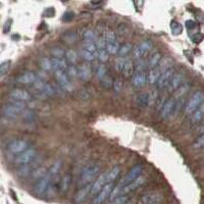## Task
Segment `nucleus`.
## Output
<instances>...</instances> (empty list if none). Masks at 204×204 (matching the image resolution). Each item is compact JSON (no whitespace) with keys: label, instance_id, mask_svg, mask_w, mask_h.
Listing matches in <instances>:
<instances>
[{"label":"nucleus","instance_id":"nucleus-1","mask_svg":"<svg viewBox=\"0 0 204 204\" xmlns=\"http://www.w3.org/2000/svg\"><path fill=\"white\" fill-rule=\"evenodd\" d=\"M99 172H100L99 165H97V164L88 165L87 168L83 170V173H82L79 185L80 186H83V187L86 186V185H89L96 177H97Z\"/></svg>","mask_w":204,"mask_h":204},{"label":"nucleus","instance_id":"nucleus-2","mask_svg":"<svg viewBox=\"0 0 204 204\" xmlns=\"http://www.w3.org/2000/svg\"><path fill=\"white\" fill-rule=\"evenodd\" d=\"M203 101H204V93L202 91H197L196 93H194V95L192 96L186 104L185 113L192 114L203 104Z\"/></svg>","mask_w":204,"mask_h":204},{"label":"nucleus","instance_id":"nucleus-3","mask_svg":"<svg viewBox=\"0 0 204 204\" xmlns=\"http://www.w3.org/2000/svg\"><path fill=\"white\" fill-rule=\"evenodd\" d=\"M106 41V49L109 54H117L120 51L121 45L116 39V33L113 31H107L104 35Z\"/></svg>","mask_w":204,"mask_h":204},{"label":"nucleus","instance_id":"nucleus-4","mask_svg":"<svg viewBox=\"0 0 204 204\" xmlns=\"http://www.w3.org/2000/svg\"><path fill=\"white\" fill-rule=\"evenodd\" d=\"M26 108V105L21 102H13L6 104L3 107V114L8 117H16L18 114H21Z\"/></svg>","mask_w":204,"mask_h":204},{"label":"nucleus","instance_id":"nucleus-5","mask_svg":"<svg viewBox=\"0 0 204 204\" xmlns=\"http://www.w3.org/2000/svg\"><path fill=\"white\" fill-rule=\"evenodd\" d=\"M142 170H143L142 165H140V164L135 165L134 168H132L131 169L129 170V173L126 175V177L120 182L118 186H120L121 188H122V187L129 185L130 183H132V182H134L136 179H138L139 177H141V173H142Z\"/></svg>","mask_w":204,"mask_h":204},{"label":"nucleus","instance_id":"nucleus-6","mask_svg":"<svg viewBox=\"0 0 204 204\" xmlns=\"http://www.w3.org/2000/svg\"><path fill=\"white\" fill-rule=\"evenodd\" d=\"M152 47H153V43L150 40H144L135 46V48L133 49V55H134L135 58L140 59L147 52H149L152 49Z\"/></svg>","mask_w":204,"mask_h":204},{"label":"nucleus","instance_id":"nucleus-7","mask_svg":"<svg viewBox=\"0 0 204 204\" xmlns=\"http://www.w3.org/2000/svg\"><path fill=\"white\" fill-rule=\"evenodd\" d=\"M51 179H52V177H51L49 173H47V175L44 178L40 179L39 181H37V183H36L35 187H34L35 194H37L38 196L45 194V193L47 192V189H48V186H49V184H50Z\"/></svg>","mask_w":204,"mask_h":204},{"label":"nucleus","instance_id":"nucleus-8","mask_svg":"<svg viewBox=\"0 0 204 204\" xmlns=\"http://www.w3.org/2000/svg\"><path fill=\"white\" fill-rule=\"evenodd\" d=\"M113 187H114L113 183L106 184L104 188L95 196V198L93 199V204H102L107 198H109L111 192L113 190Z\"/></svg>","mask_w":204,"mask_h":204},{"label":"nucleus","instance_id":"nucleus-9","mask_svg":"<svg viewBox=\"0 0 204 204\" xmlns=\"http://www.w3.org/2000/svg\"><path fill=\"white\" fill-rule=\"evenodd\" d=\"M175 74L176 73H175V70H173V69H169L168 70H165V72H163L156 84L157 89H163V88L168 87V85L170 84V82H172L173 77L175 76Z\"/></svg>","mask_w":204,"mask_h":204},{"label":"nucleus","instance_id":"nucleus-10","mask_svg":"<svg viewBox=\"0 0 204 204\" xmlns=\"http://www.w3.org/2000/svg\"><path fill=\"white\" fill-rule=\"evenodd\" d=\"M176 104H177V100L173 97L166 100V101L163 103V106L161 107V109H160V117L161 118L168 117L170 114L175 111Z\"/></svg>","mask_w":204,"mask_h":204},{"label":"nucleus","instance_id":"nucleus-11","mask_svg":"<svg viewBox=\"0 0 204 204\" xmlns=\"http://www.w3.org/2000/svg\"><path fill=\"white\" fill-rule=\"evenodd\" d=\"M36 156V150L35 149H28L23 153L18 154L16 158V163L21 165H26L31 162L34 157Z\"/></svg>","mask_w":204,"mask_h":204},{"label":"nucleus","instance_id":"nucleus-12","mask_svg":"<svg viewBox=\"0 0 204 204\" xmlns=\"http://www.w3.org/2000/svg\"><path fill=\"white\" fill-rule=\"evenodd\" d=\"M8 149L14 154H21L28 150V143L24 140H12L8 144Z\"/></svg>","mask_w":204,"mask_h":204},{"label":"nucleus","instance_id":"nucleus-13","mask_svg":"<svg viewBox=\"0 0 204 204\" xmlns=\"http://www.w3.org/2000/svg\"><path fill=\"white\" fill-rule=\"evenodd\" d=\"M9 96L12 99L16 100V102H21V103L29 101L31 99V94L28 91L24 90V89H13L9 93Z\"/></svg>","mask_w":204,"mask_h":204},{"label":"nucleus","instance_id":"nucleus-14","mask_svg":"<svg viewBox=\"0 0 204 204\" xmlns=\"http://www.w3.org/2000/svg\"><path fill=\"white\" fill-rule=\"evenodd\" d=\"M144 183H145V177H143V176L139 177L138 179H136L134 182L130 183L129 185H127V186L122 187L121 191V195H128L129 193L137 190V189L140 188Z\"/></svg>","mask_w":204,"mask_h":204},{"label":"nucleus","instance_id":"nucleus-15","mask_svg":"<svg viewBox=\"0 0 204 204\" xmlns=\"http://www.w3.org/2000/svg\"><path fill=\"white\" fill-rule=\"evenodd\" d=\"M106 173L100 175L97 179L95 180V182L92 185V189H91V195L92 196H96L98 193L102 190L104 186L106 185Z\"/></svg>","mask_w":204,"mask_h":204},{"label":"nucleus","instance_id":"nucleus-16","mask_svg":"<svg viewBox=\"0 0 204 204\" xmlns=\"http://www.w3.org/2000/svg\"><path fill=\"white\" fill-rule=\"evenodd\" d=\"M147 74L145 70H135L132 77V83L135 87H143L147 83Z\"/></svg>","mask_w":204,"mask_h":204},{"label":"nucleus","instance_id":"nucleus-17","mask_svg":"<svg viewBox=\"0 0 204 204\" xmlns=\"http://www.w3.org/2000/svg\"><path fill=\"white\" fill-rule=\"evenodd\" d=\"M54 76L56 78V80L58 81L59 85L64 89V90H70V83L69 81V77L66 75L65 72H62V70H55L54 72Z\"/></svg>","mask_w":204,"mask_h":204},{"label":"nucleus","instance_id":"nucleus-18","mask_svg":"<svg viewBox=\"0 0 204 204\" xmlns=\"http://www.w3.org/2000/svg\"><path fill=\"white\" fill-rule=\"evenodd\" d=\"M121 74L126 78H130L133 77L135 74V65L133 64V61L129 58H125V62H124V66H122V69Z\"/></svg>","mask_w":204,"mask_h":204},{"label":"nucleus","instance_id":"nucleus-19","mask_svg":"<svg viewBox=\"0 0 204 204\" xmlns=\"http://www.w3.org/2000/svg\"><path fill=\"white\" fill-rule=\"evenodd\" d=\"M60 182L61 180L58 179V177H53L50 181V184L48 186L46 194L48 195V197H53L55 195V193L57 192V190L60 191Z\"/></svg>","mask_w":204,"mask_h":204},{"label":"nucleus","instance_id":"nucleus-20","mask_svg":"<svg viewBox=\"0 0 204 204\" xmlns=\"http://www.w3.org/2000/svg\"><path fill=\"white\" fill-rule=\"evenodd\" d=\"M161 74H162V72H161V69L159 66H156V68L149 69V72H148V74H147L148 83L151 84V85H156L159 78H160V76H161Z\"/></svg>","mask_w":204,"mask_h":204},{"label":"nucleus","instance_id":"nucleus-21","mask_svg":"<svg viewBox=\"0 0 204 204\" xmlns=\"http://www.w3.org/2000/svg\"><path fill=\"white\" fill-rule=\"evenodd\" d=\"M91 189H92L91 184L82 187L80 190L77 192V194L75 196V202L76 203H81L82 201H84V200L86 199L87 196L89 194H91Z\"/></svg>","mask_w":204,"mask_h":204},{"label":"nucleus","instance_id":"nucleus-22","mask_svg":"<svg viewBox=\"0 0 204 204\" xmlns=\"http://www.w3.org/2000/svg\"><path fill=\"white\" fill-rule=\"evenodd\" d=\"M183 81H184V76L182 75V74H179V73H176L175 76L173 77L172 79V82H170V84L168 85V89L169 91H176L177 89H179L182 85H183Z\"/></svg>","mask_w":204,"mask_h":204},{"label":"nucleus","instance_id":"nucleus-23","mask_svg":"<svg viewBox=\"0 0 204 204\" xmlns=\"http://www.w3.org/2000/svg\"><path fill=\"white\" fill-rule=\"evenodd\" d=\"M37 81V77L34 73L32 72H27L21 75L17 78V82L21 84L29 85V84H35V82Z\"/></svg>","mask_w":204,"mask_h":204},{"label":"nucleus","instance_id":"nucleus-24","mask_svg":"<svg viewBox=\"0 0 204 204\" xmlns=\"http://www.w3.org/2000/svg\"><path fill=\"white\" fill-rule=\"evenodd\" d=\"M52 60V65H53V70H62V72H65L68 69L69 65L66 64L65 58H56V57H52L51 58Z\"/></svg>","mask_w":204,"mask_h":204},{"label":"nucleus","instance_id":"nucleus-25","mask_svg":"<svg viewBox=\"0 0 204 204\" xmlns=\"http://www.w3.org/2000/svg\"><path fill=\"white\" fill-rule=\"evenodd\" d=\"M161 53L160 52H154L153 54L151 55V56L149 57V59H148V61H147V66L149 68V69H154V68H156L157 65H159V64H160V61H161Z\"/></svg>","mask_w":204,"mask_h":204},{"label":"nucleus","instance_id":"nucleus-26","mask_svg":"<svg viewBox=\"0 0 204 204\" xmlns=\"http://www.w3.org/2000/svg\"><path fill=\"white\" fill-rule=\"evenodd\" d=\"M92 76V70L91 68L88 64H83L79 68V77L80 79L84 81L90 80V78Z\"/></svg>","mask_w":204,"mask_h":204},{"label":"nucleus","instance_id":"nucleus-27","mask_svg":"<svg viewBox=\"0 0 204 204\" xmlns=\"http://www.w3.org/2000/svg\"><path fill=\"white\" fill-rule=\"evenodd\" d=\"M121 173V168L120 166H114V168H111L109 172L106 173V183L107 184H110V183H113L114 181L116 180V178L118 177Z\"/></svg>","mask_w":204,"mask_h":204},{"label":"nucleus","instance_id":"nucleus-28","mask_svg":"<svg viewBox=\"0 0 204 204\" xmlns=\"http://www.w3.org/2000/svg\"><path fill=\"white\" fill-rule=\"evenodd\" d=\"M204 116V103L199 107V108L194 111L192 114H191V122L192 124H198L203 118Z\"/></svg>","mask_w":204,"mask_h":204},{"label":"nucleus","instance_id":"nucleus-29","mask_svg":"<svg viewBox=\"0 0 204 204\" xmlns=\"http://www.w3.org/2000/svg\"><path fill=\"white\" fill-rule=\"evenodd\" d=\"M136 104L139 107H146L149 103V95L147 93H140L139 95L136 96Z\"/></svg>","mask_w":204,"mask_h":204},{"label":"nucleus","instance_id":"nucleus-30","mask_svg":"<svg viewBox=\"0 0 204 204\" xmlns=\"http://www.w3.org/2000/svg\"><path fill=\"white\" fill-rule=\"evenodd\" d=\"M155 202L159 203L158 196L155 194H147L145 196H143L137 204H151V203H155Z\"/></svg>","mask_w":204,"mask_h":204},{"label":"nucleus","instance_id":"nucleus-31","mask_svg":"<svg viewBox=\"0 0 204 204\" xmlns=\"http://www.w3.org/2000/svg\"><path fill=\"white\" fill-rule=\"evenodd\" d=\"M40 66H41V69L43 70H45V72H50V70H52L53 65H52V60H51V58L43 57L40 60Z\"/></svg>","mask_w":204,"mask_h":204},{"label":"nucleus","instance_id":"nucleus-32","mask_svg":"<svg viewBox=\"0 0 204 204\" xmlns=\"http://www.w3.org/2000/svg\"><path fill=\"white\" fill-rule=\"evenodd\" d=\"M65 59L68 60L69 64H75L78 61V54L74 49H68L65 51Z\"/></svg>","mask_w":204,"mask_h":204},{"label":"nucleus","instance_id":"nucleus-33","mask_svg":"<svg viewBox=\"0 0 204 204\" xmlns=\"http://www.w3.org/2000/svg\"><path fill=\"white\" fill-rule=\"evenodd\" d=\"M70 182H72V177L70 175H65L60 182V193H64L68 191V189L69 188Z\"/></svg>","mask_w":204,"mask_h":204},{"label":"nucleus","instance_id":"nucleus-34","mask_svg":"<svg viewBox=\"0 0 204 204\" xmlns=\"http://www.w3.org/2000/svg\"><path fill=\"white\" fill-rule=\"evenodd\" d=\"M132 45L130 43H124L120 48V51H118V55L121 56V58H124V56H126L129 52H131L132 50Z\"/></svg>","mask_w":204,"mask_h":204},{"label":"nucleus","instance_id":"nucleus-35","mask_svg":"<svg viewBox=\"0 0 204 204\" xmlns=\"http://www.w3.org/2000/svg\"><path fill=\"white\" fill-rule=\"evenodd\" d=\"M170 31H172L173 35H179L182 33V31H183V27H182V25L179 21H173L172 23H170Z\"/></svg>","mask_w":204,"mask_h":204},{"label":"nucleus","instance_id":"nucleus-36","mask_svg":"<svg viewBox=\"0 0 204 204\" xmlns=\"http://www.w3.org/2000/svg\"><path fill=\"white\" fill-rule=\"evenodd\" d=\"M47 175L46 173V169L44 168H36L35 170H33L32 173V177L36 179L37 181H39L40 179H42Z\"/></svg>","mask_w":204,"mask_h":204},{"label":"nucleus","instance_id":"nucleus-37","mask_svg":"<svg viewBox=\"0 0 204 204\" xmlns=\"http://www.w3.org/2000/svg\"><path fill=\"white\" fill-rule=\"evenodd\" d=\"M188 89H189L188 85L187 84H183L179 89H177V90H176L175 95H173V98H175L176 100H178L179 98H182V96L186 93Z\"/></svg>","mask_w":204,"mask_h":204},{"label":"nucleus","instance_id":"nucleus-38","mask_svg":"<svg viewBox=\"0 0 204 204\" xmlns=\"http://www.w3.org/2000/svg\"><path fill=\"white\" fill-rule=\"evenodd\" d=\"M60 168H61V161H55L52 165H51V168H49V175L51 177H55L57 175V173L60 170Z\"/></svg>","mask_w":204,"mask_h":204},{"label":"nucleus","instance_id":"nucleus-39","mask_svg":"<svg viewBox=\"0 0 204 204\" xmlns=\"http://www.w3.org/2000/svg\"><path fill=\"white\" fill-rule=\"evenodd\" d=\"M95 43H96V48H97V51L106 49V41H105L104 36H103V37H97V38H96Z\"/></svg>","mask_w":204,"mask_h":204},{"label":"nucleus","instance_id":"nucleus-40","mask_svg":"<svg viewBox=\"0 0 204 204\" xmlns=\"http://www.w3.org/2000/svg\"><path fill=\"white\" fill-rule=\"evenodd\" d=\"M30 173H31V168H30L28 164L21 165V168L17 170V175L20 177H27Z\"/></svg>","mask_w":204,"mask_h":204},{"label":"nucleus","instance_id":"nucleus-41","mask_svg":"<svg viewBox=\"0 0 204 204\" xmlns=\"http://www.w3.org/2000/svg\"><path fill=\"white\" fill-rule=\"evenodd\" d=\"M65 73L69 78H76L79 76V69H77L74 64L69 65V68L65 70Z\"/></svg>","mask_w":204,"mask_h":204},{"label":"nucleus","instance_id":"nucleus-42","mask_svg":"<svg viewBox=\"0 0 204 204\" xmlns=\"http://www.w3.org/2000/svg\"><path fill=\"white\" fill-rule=\"evenodd\" d=\"M113 83H114V81L111 79V77H109L108 75H106L101 80V86L105 89H109L111 86H113Z\"/></svg>","mask_w":204,"mask_h":204},{"label":"nucleus","instance_id":"nucleus-43","mask_svg":"<svg viewBox=\"0 0 204 204\" xmlns=\"http://www.w3.org/2000/svg\"><path fill=\"white\" fill-rule=\"evenodd\" d=\"M192 147L194 148V149H200V148L204 147V133L200 135L198 138L195 140V142L193 143Z\"/></svg>","mask_w":204,"mask_h":204},{"label":"nucleus","instance_id":"nucleus-44","mask_svg":"<svg viewBox=\"0 0 204 204\" xmlns=\"http://www.w3.org/2000/svg\"><path fill=\"white\" fill-rule=\"evenodd\" d=\"M108 56H109V53L107 52V50H98L97 51V54H96V57L101 62H105L108 60Z\"/></svg>","mask_w":204,"mask_h":204},{"label":"nucleus","instance_id":"nucleus-45","mask_svg":"<svg viewBox=\"0 0 204 204\" xmlns=\"http://www.w3.org/2000/svg\"><path fill=\"white\" fill-rule=\"evenodd\" d=\"M107 75V70H106V68L104 64H100L97 69V72H96V76H97L98 79L101 81L103 78Z\"/></svg>","mask_w":204,"mask_h":204},{"label":"nucleus","instance_id":"nucleus-46","mask_svg":"<svg viewBox=\"0 0 204 204\" xmlns=\"http://www.w3.org/2000/svg\"><path fill=\"white\" fill-rule=\"evenodd\" d=\"M81 54H82V56H83V58L85 59V60H87V61H92L96 58V54L92 53V52H89V51L85 50V49L81 50Z\"/></svg>","mask_w":204,"mask_h":204},{"label":"nucleus","instance_id":"nucleus-47","mask_svg":"<svg viewBox=\"0 0 204 204\" xmlns=\"http://www.w3.org/2000/svg\"><path fill=\"white\" fill-rule=\"evenodd\" d=\"M128 201H129L128 195H121V196H118V197L114 200H112L110 204H126Z\"/></svg>","mask_w":204,"mask_h":204},{"label":"nucleus","instance_id":"nucleus-48","mask_svg":"<svg viewBox=\"0 0 204 204\" xmlns=\"http://www.w3.org/2000/svg\"><path fill=\"white\" fill-rule=\"evenodd\" d=\"M52 55L53 57H56V58H64V56L65 55V52L60 48H53L52 49Z\"/></svg>","mask_w":204,"mask_h":204},{"label":"nucleus","instance_id":"nucleus-49","mask_svg":"<svg viewBox=\"0 0 204 204\" xmlns=\"http://www.w3.org/2000/svg\"><path fill=\"white\" fill-rule=\"evenodd\" d=\"M97 37L95 36V33L92 31V30H87L86 32L84 33V40H93L95 41Z\"/></svg>","mask_w":204,"mask_h":204},{"label":"nucleus","instance_id":"nucleus-50","mask_svg":"<svg viewBox=\"0 0 204 204\" xmlns=\"http://www.w3.org/2000/svg\"><path fill=\"white\" fill-rule=\"evenodd\" d=\"M42 93H44L45 95H52L53 93H54V90H53V88L51 87V85H49V84H47V83H45V85H44V87H43V89H42Z\"/></svg>","mask_w":204,"mask_h":204},{"label":"nucleus","instance_id":"nucleus-51","mask_svg":"<svg viewBox=\"0 0 204 204\" xmlns=\"http://www.w3.org/2000/svg\"><path fill=\"white\" fill-rule=\"evenodd\" d=\"M113 89H114V91H116V93H120V92L122 90V82H121V80L120 79V78H117V79L114 81Z\"/></svg>","mask_w":204,"mask_h":204},{"label":"nucleus","instance_id":"nucleus-52","mask_svg":"<svg viewBox=\"0 0 204 204\" xmlns=\"http://www.w3.org/2000/svg\"><path fill=\"white\" fill-rule=\"evenodd\" d=\"M9 64H10L9 61H5L0 65V73H1V75H4V74L6 73V70H8Z\"/></svg>","mask_w":204,"mask_h":204},{"label":"nucleus","instance_id":"nucleus-53","mask_svg":"<svg viewBox=\"0 0 204 204\" xmlns=\"http://www.w3.org/2000/svg\"><path fill=\"white\" fill-rule=\"evenodd\" d=\"M125 58H120L118 60L116 61V69L118 73H121V69H122V66H124V62H125Z\"/></svg>","mask_w":204,"mask_h":204},{"label":"nucleus","instance_id":"nucleus-54","mask_svg":"<svg viewBox=\"0 0 204 204\" xmlns=\"http://www.w3.org/2000/svg\"><path fill=\"white\" fill-rule=\"evenodd\" d=\"M151 204H159L158 202H155V203H151Z\"/></svg>","mask_w":204,"mask_h":204}]
</instances>
